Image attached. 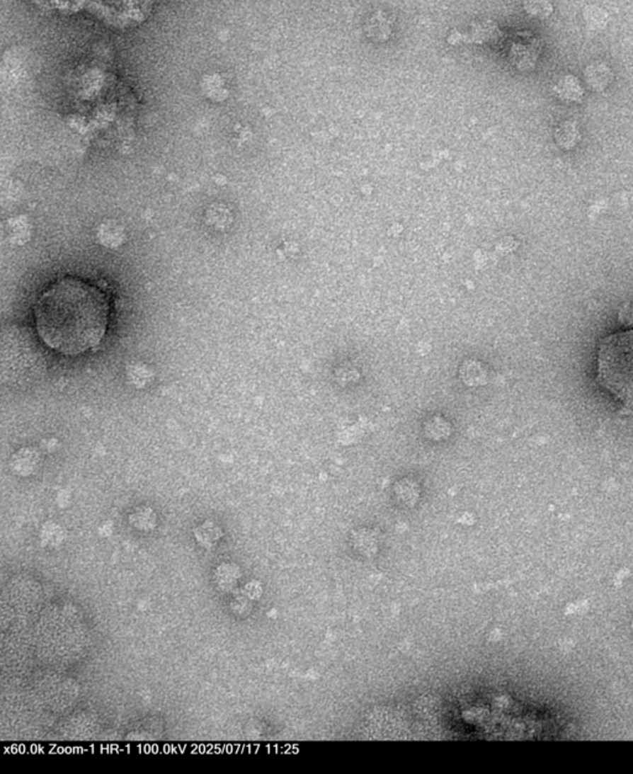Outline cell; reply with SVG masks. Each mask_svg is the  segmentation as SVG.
<instances>
[{"mask_svg":"<svg viewBox=\"0 0 633 774\" xmlns=\"http://www.w3.org/2000/svg\"><path fill=\"white\" fill-rule=\"evenodd\" d=\"M108 316L106 295L79 278L54 283L35 306L41 339L66 355H77L97 346L107 331Z\"/></svg>","mask_w":633,"mask_h":774,"instance_id":"6da1fadb","label":"cell"},{"mask_svg":"<svg viewBox=\"0 0 633 774\" xmlns=\"http://www.w3.org/2000/svg\"><path fill=\"white\" fill-rule=\"evenodd\" d=\"M598 379L617 399L633 404V331L615 333L603 341Z\"/></svg>","mask_w":633,"mask_h":774,"instance_id":"7a4b0ae2","label":"cell"},{"mask_svg":"<svg viewBox=\"0 0 633 774\" xmlns=\"http://www.w3.org/2000/svg\"><path fill=\"white\" fill-rule=\"evenodd\" d=\"M540 54H541V42L536 38L530 36L513 44L511 50L512 62L516 64L518 69H531L536 64Z\"/></svg>","mask_w":633,"mask_h":774,"instance_id":"3957f363","label":"cell"},{"mask_svg":"<svg viewBox=\"0 0 633 774\" xmlns=\"http://www.w3.org/2000/svg\"><path fill=\"white\" fill-rule=\"evenodd\" d=\"M584 77L591 89L601 92L614 81V72L604 62H594L585 69Z\"/></svg>","mask_w":633,"mask_h":774,"instance_id":"277c9868","label":"cell"},{"mask_svg":"<svg viewBox=\"0 0 633 774\" xmlns=\"http://www.w3.org/2000/svg\"><path fill=\"white\" fill-rule=\"evenodd\" d=\"M555 96L565 102H580L584 97V88L579 79L573 74H565L557 81L554 88Z\"/></svg>","mask_w":633,"mask_h":774,"instance_id":"5b68a950","label":"cell"},{"mask_svg":"<svg viewBox=\"0 0 633 774\" xmlns=\"http://www.w3.org/2000/svg\"><path fill=\"white\" fill-rule=\"evenodd\" d=\"M554 139L558 147L564 150H570L576 147L581 139L578 124L573 120H564L560 123L559 125L555 127Z\"/></svg>","mask_w":633,"mask_h":774,"instance_id":"8992f818","label":"cell"},{"mask_svg":"<svg viewBox=\"0 0 633 774\" xmlns=\"http://www.w3.org/2000/svg\"><path fill=\"white\" fill-rule=\"evenodd\" d=\"M585 24L591 31H600L605 29L609 23V15L606 10L600 8L598 5H586L584 8Z\"/></svg>","mask_w":633,"mask_h":774,"instance_id":"52a82bcc","label":"cell"},{"mask_svg":"<svg viewBox=\"0 0 633 774\" xmlns=\"http://www.w3.org/2000/svg\"><path fill=\"white\" fill-rule=\"evenodd\" d=\"M528 14L538 18H548L553 13V4L549 1H528L525 4Z\"/></svg>","mask_w":633,"mask_h":774,"instance_id":"ba28073f","label":"cell"}]
</instances>
